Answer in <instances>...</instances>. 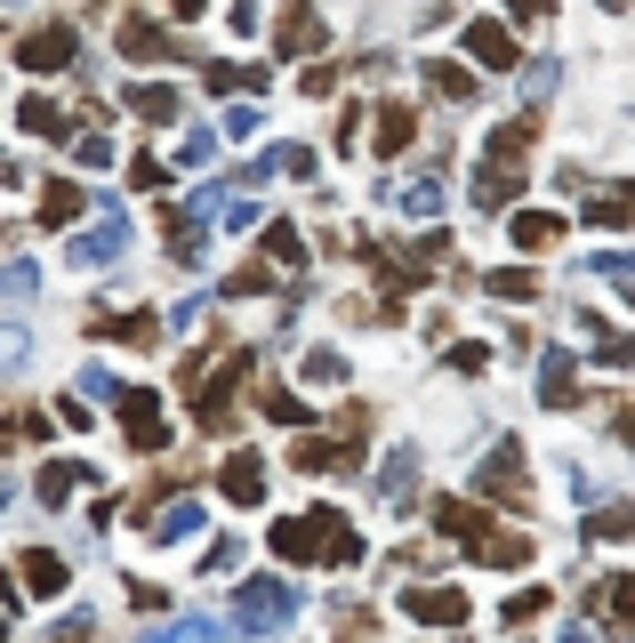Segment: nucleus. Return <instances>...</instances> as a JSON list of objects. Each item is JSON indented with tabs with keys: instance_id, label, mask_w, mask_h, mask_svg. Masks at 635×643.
<instances>
[{
	"instance_id": "obj_27",
	"label": "nucleus",
	"mask_w": 635,
	"mask_h": 643,
	"mask_svg": "<svg viewBox=\"0 0 635 643\" xmlns=\"http://www.w3.org/2000/svg\"><path fill=\"white\" fill-rule=\"evenodd\" d=\"M515 193H523L515 169H483V178H475V210H507Z\"/></svg>"
},
{
	"instance_id": "obj_24",
	"label": "nucleus",
	"mask_w": 635,
	"mask_h": 643,
	"mask_svg": "<svg viewBox=\"0 0 635 643\" xmlns=\"http://www.w3.org/2000/svg\"><path fill=\"white\" fill-rule=\"evenodd\" d=\"M202 81H210L218 97H233V89L258 97V89H265V64H225V57H218V64H202Z\"/></svg>"
},
{
	"instance_id": "obj_34",
	"label": "nucleus",
	"mask_w": 635,
	"mask_h": 643,
	"mask_svg": "<svg viewBox=\"0 0 635 643\" xmlns=\"http://www.w3.org/2000/svg\"><path fill=\"white\" fill-rule=\"evenodd\" d=\"M627 531H635V506H619V499L587 515V539H627Z\"/></svg>"
},
{
	"instance_id": "obj_11",
	"label": "nucleus",
	"mask_w": 635,
	"mask_h": 643,
	"mask_svg": "<svg viewBox=\"0 0 635 643\" xmlns=\"http://www.w3.org/2000/svg\"><path fill=\"white\" fill-rule=\"evenodd\" d=\"M371 491H379V506H403V499L419 491V451H386V466L371 475Z\"/></svg>"
},
{
	"instance_id": "obj_15",
	"label": "nucleus",
	"mask_w": 635,
	"mask_h": 643,
	"mask_svg": "<svg viewBox=\"0 0 635 643\" xmlns=\"http://www.w3.org/2000/svg\"><path fill=\"white\" fill-rule=\"evenodd\" d=\"M507 242H515V250H555V242H563V218H555V210H515Z\"/></svg>"
},
{
	"instance_id": "obj_8",
	"label": "nucleus",
	"mask_w": 635,
	"mask_h": 643,
	"mask_svg": "<svg viewBox=\"0 0 635 643\" xmlns=\"http://www.w3.org/2000/svg\"><path fill=\"white\" fill-rule=\"evenodd\" d=\"M403 612L426 620V627H458V620H466V595H458V587H411Z\"/></svg>"
},
{
	"instance_id": "obj_41",
	"label": "nucleus",
	"mask_w": 635,
	"mask_h": 643,
	"mask_svg": "<svg viewBox=\"0 0 635 643\" xmlns=\"http://www.w3.org/2000/svg\"><path fill=\"white\" fill-rule=\"evenodd\" d=\"M32 434H49L41 411H9V419H0V443H32Z\"/></svg>"
},
{
	"instance_id": "obj_40",
	"label": "nucleus",
	"mask_w": 635,
	"mask_h": 643,
	"mask_svg": "<svg viewBox=\"0 0 635 643\" xmlns=\"http://www.w3.org/2000/svg\"><path fill=\"white\" fill-rule=\"evenodd\" d=\"M587 265H595V274H604L612 290H635V265H627V250H595Z\"/></svg>"
},
{
	"instance_id": "obj_22",
	"label": "nucleus",
	"mask_w": 635,
	"mask_h": 643,
	"mask_svg": "<svg viewBox=\"0 0 635 643\" xmlns=\"http://www.w3.org/2000/svg\"><path fill=\"white\" fill-rule=\"evenodd\" d=\"M330 627H339V643H379V612H371V603H330Z\"/></svg>"
},
{
	"instance_id": "obj_51",
	"label": "nucleus",
	"mask_w": 635,
	"mask_h": 643,
	"mask_svg": "<svg viewBox=\"0 0 635 643\" xmlns=\"http://www.w3.org/2000/svg\"><path fill=\"white\" fill-rule=\"evenodd\" d=\"M298 89H306V97H330V89H339V73H330V64H306V81H298Z\"/></svg>"
},
{
	"instance_id": "obj_7",
	"label": "nucleus",
	"mask_w": 635,
	"mask_h": 643,
	"mask_svg": "<svg viewBox=\"0 0 635 643\" xmlns=\"http://www.w3.org/2000/svg\"><path fill=\"white\" fill-rule=\"evenodd\" d=\"M579 394H587V386H579V362L563 354V346H547V354H540V402H547V411H572Z\"/></svg>"
},
{
	"instance_id": "obj_5",
	"label": "nucleus",
	"mask_w": 635,
	"mask_h": 643,
	"mask_svg": "<svg viewBox=\"0 0 635 643\" xmlns=\"http://www.w3.org/2000/svg\"><path fill=\"white\" fill-rule=\"evenodd\" d=\"M73 24H32L24 32V41H17V64H24V73H64V64H73Z\"/></svg>"
},
{
	"instance_id": "obj_52",
	"label": "nucleus",
	"mask_w": 635,
	"mask_h": 643,
	"mask_svg": "<svg viewBox=\"0 0 635 643\" xmlns=\"http://www.w3.org/2000/svg\"><path fill=\"white\" fill-rule=\"evenodd\" d=\"M9 603H17V580H9V571H0V620H9Z\"/></svg>"
},
{
	"instance_id": "obj_49",
	"label": "nucleus",
	"mask_w": 635,
	"mask_h": 643,
	"mask_svg": "<svg viewBox=\"0 0 635 643\" xmlns=\"http://www.w3.org/2000/svg\"><path fill=\"white\" fill-rule=\"evenodd\" d=\"M129 185L153 193V185H161V161H153V153H138V161H129Z\"/></svg>"
},
{
	"instance_id": "obj_26",
	"label": "nucleus",
	"mask_w": 635,
	"mask_h": 643,
	"mask_svg": "<svg viewBox=\"0 0 635 643\" xmlns=\"http://www.w3.org/2000/svg\"><path fill=\"white\" fill-rule=\"evenodd\" d=\"M411 129H419V121H411V106H379V161L403 153V145H411Z\"/></svg>"
},
{
	"instance_id": "obj_32",
	"label": "nucleus",
	"mask_w": 635,
	"mask_h": 643,
	"mask_svg": "<svg viewBox=\"0 0 635 643\" xmlns=\"http://www.w3.org/2000/svg\"><path fill=\"white\" fill-rule=\"evenodd\" d=\"M81 483H89V466H41V499H49V506H64Z\"/></svg>"
},
{
	"instance_id": "obj_43",
	"label": "nucleus",
	"mask_w": 635,
	"mask_h": 643,
	"mask_svg": "<svg viewBox=\"0 0 635 643\" xmlns=\"http://www.w3.org/2000/svg\"><path fill=\"white\" fill-rule=\"evenodd\" d=\"M73 161H81V169H105V161H113V138H97V129H89V138H73Z\"/></svg>"
},
{
	"instance_id": "obj_25",
	"label": "nucleus",
	"mask_w": 635,
	"mask_h": 643,
	"mask_svg": "<svg viewBox=\"0 0 635 643\" xmlns=\"http://www.w3.org/2000/svg\"><path fill=\"white\" fill-rule=\"evenodd\" d=\"M394 201H403L411 218H443V169H426V178H411V185L394 193Z\"/></svg>"
},
{
	"instance_id": "obj_31",
	"label": "nucleus",
	"mask_w": 635,
	"mask_h": 643,
	"mask_svg": "<svg viewBox=\"0 0 635 643\" xmlns=\"http://www.w3.org/2000/svg\"><path fill=\"white\" fill-rule=\"evenodd\" d=\"M587 218H595V225H627V218H635V201H627V185H604V193L587 201Z\"/></svg>"
},
{
	"instance_id": "obj_33",
	"label": "nucleus",
	"mask_w": 635,
	"mask_h": 643,
	"mask_svg": "<svg viewBox=\"0 0 635 643\" xmlns=\"http://www.w3.org/2000/svg\"><path fill=\"white\" fill-rule=\"evenodd\" d=\"M218 161V129H185L178 138V169H210Z\"/></svg>"
},
{
	"instance_id": "obj_53",
	"label": "nucleus",
	"mask_w": 635,
	"mask_h": 643,
	"mask_svg": "<svg viewBox=\"0 0 635 643\" xmlns=\"http://www.w3.org/2000/svg\"><path fill=\"white\" fill-rule=\"evenodd\" d=\"M563 643H595V635H587V627H572V635H563Z\"/></svg>"
},
{
	"instance_id": "obj_37",
	"label": "nucleus",
	"mask_w": 635,
	"mask_h": 643,
	"mask_svg": "<svg viewBox=\"0 0 635 643\" xmlns=\"http://www.w3.org/2000/svg\"><path fill=\"white\" fill-rule=\"evenodd\" d=\"M540 612H547V587H523V595H507V612H498V620H507V627H531Z\"/></svg>"
},
{
	"instance_id": "obj_14",
	"label": "nucleus",
	"mask_w": 635,
	"mask_h": 643,
	"mask_svg": "<svg viewBox=\"0 0 635 643\" xmlns=\"http://www.w3.org/2000/svg\"><path fill=\"white\" fill-rule=\"evenodd\" d=\"M121 106L138 113V121H178V113H185V97H178V89H161V81H138V89H121Z\"/></svg>"
},
{
	"instance_id": "obj_42",
	"label": "nucleus",
	"mask_w": 635,
	"mask_h": 643,
	"mask_svg": "<svg viewBox=\"0 0 635 643\" xmlns=\"http://www.w3.org/2000/svg\"><path fill=\"white\" fill-rule=\"evenodd\" d=\"M531 290H540V274H523V265H498L491 274V298H531Z\"/></svg>"
},
{
	"instance_id": "obj_9",
	"label": "nucleus",
	"mask_w": 635,
	"mask_h": 643,
	"mask_svg": "<svg viewBox=\"0 0 635 643\" xmlns=\"http://www.w3.org/2000/svg\"><path fill=\"white\" fill-rule=\"evenodd\" d=\"M466 57H475V64H491V73H507V64H515L507 24H498V17H475V24H466Z\"/></svg>"
},
{
	"instance_id": "obj_35",
	"label": "nucleus",
	"mask_w": 635,
	"mask_h": 643,
	"mask_svg": "<svg viewBox=\"0 0 635 643\" xmlns=\"http://www.w3.org/2000/svg\"><path fill=\"white\" fill-rule=\"evenodd\" d=\"M426 89H434V97H451V106H466V97H475V81H466L458 64H426Z\"/></svg>"
},
{
	"instance_id": "obj_18",
	"label": "nucleus",
	"mask_w": 635,
	"mask_h": 643,
	"mask_svg": "<svg viewBox=\"0 0 635 643\" xmlns=\"http://www.w3.org/2000/svg\"><path fill=\"white\" fill-rule=\"evenodd\" d=\"M121 49H129V57H178V41H170L153 17H121Z\"/></svg>"
},
{
	"instance_id": "obj_47",
	"label": "nucleus",
	"mask_w": 635,
	"mask_h": 643,
	"mask_svg": "<svg viewBox=\"0 0 635 643\" xmlns=\"http://www.w3.org/2000/svg\"><path fill=\"white\" fill-rule=\"evenodd\" d=\"M81 386H89L97 402H113V394H121V386H113V370H105V362H89V370H81Z\"/></svg>"
},
{
	"instance_id": "obj_46",
	"label": "nucleus",
	"mask_w": 635,
	"mask_h": 643,
	"mask_svg": "<svg viewBox=\"0 0 635 643\" xmlns=\"http://www.w3.org/2000/svg\"><path fill=\"white\" fill-rule=\"evenodd\" d=\"M265 419H282V426H290V419H306V402H298V394H282V386H274V394H265Z\"/></svg>"
},
{
	"instance_id": "obj_48",
	"label": "nucleus",
	"mask_w": 635,
	"mask_h": 643,
	"mask_svg": "<svg viewBox=\"0 0 635 643\" xmlns=\"http://www.w3.org/2000/svg\"><path fill=\"white\" fill-rule=\"evenodd\" d=\"M250 129H265L258 106H233V113H225V138H250Z\"/></svg>"
},
{
	"instance_id": "obj_23",
	"label": "nucleus",
	"mask_w": 635,
	"mask_h": 643,
	"mask_svg": "<svg viewBox=\"0 0 635 643\" xmlns=\"http://www.w3.org/2000/svg\"><path fill=\"white\" fill-rule=\"evenodd\" d=\"M274 41H282V57H306V49H322V17H314V9H290Z\"/></svg>"
},
{
	"instance_id": "obj_16",
	"label": "nucleus",
	"mask_w": 635,
	"mask_h": 643,
	"mask_svg": "<svg viewBox=\"0 0 635 643\" xmlns=\"http://www.w3.org/2000/svg\"><path fill=\"white\" fill-rule=\"evenodd\" d=\"M81 210H89V193H81L73 178H49V185H41V225H73Z\"/></svg>"
},
{
	"instance_id": "obj_2",
	"label": "nucleus",
	"mask_w": 635,
	"mask_h": 643,
	"mask_svg": "<svg viewBox=\"0 0 635 643\" xmlns=\"http://www.w3.org/2000/svg\"><path fill=\"white\" fill-rule=\"evenodd\" d=\"M290 612H298L290 580H242V595H233V635H274V627H290Z\"/></svg>"
},
{
	"instance_id": "obj_6",
	"label": "nucleus",
	"mask_w": 635,
	"mask_h": 643,
	"mask_svg": "<svg viewBox=\"0 0 635 643\" xmlns=\"http://www.w3.org/2000/svg\"><path fill=\"white\" fill-rule=\"evenodd\" d=\"M475 483H483V499H515V506H531V483H523V443H498V451L475 466Z\"/></svg>"
},
{
	"instance_id": "obj_21",
	"label": "nucleus",
	"mask_w": 635,
	"mask_h": 643,
	"mask_svg": "<svg viewBox=\"0 0 635 643\" xmlns=\"http://www.w3.org/2000/svg\"><path fill=\"white\" fill-rule=\"evenodd\" d=\"M531 138H540V121H507V129H491V169H515L531 153Z\"/></svg>"
},
{
	"instance_id": "obj_1",
	"label": "nucleus",
	"mask_w": 635,
	"mask_h": 643,
	"mask_svg": "<svg viewBox=\"0 0 635 643\" xmlns=\"http://www.w3.org/2000/svg\"><path fill=\"white\" fill-rule=\"evenodd\" d=\"M274 555L282 563H362V539L346 531L339 506H306V515H282L274 523Z\"/></svg>"
},
{
	"instance_id": "obj_44",
	"label": "nucleus",
	"mask_w": 635,
	"mask_h": 643,
	"mask_svg": "<svg viewBox=\"0 0 635 643\" xmlns=\"http://www.w3.org/2000/svg\"><path fill=\"white\" fill-rule=\"evenodd\" d=\"M97 627H89V612H64V620H49V643H89Z\"/></svg>"
},
{
	"instance_id": "obj_45",
	"label": "nucleus",
	"mask_w": 635,
	"mask_h": 643,
	"mask_svg": "<svg viewBox=\"0 0 635 643\" xmlns=\"http://www.w3.org/2000/svg\"><path fill=\"white\" fill-rule=\"evenodd\" d=\"M523 89L547 97V89H555V57H531V64H523Z\"/></svg>"
},
{
	"instance_id": "obj_54",
	"label": "nucleus",
	"mask_w": 635,
	"mask_h": 643,
	"mask_svg": "<svg viewBox=\"0 0 635 643\" xmlns=\"http://www.w3.org/2000/svg\"><path fill=\"white\" fill-rule=\"evenodd\" d=\"M0 506H9V475H0Z\"/></svg>"
},
{
	"instance_id": "obj_3",
	"label": "nucleus",
	"mask_w": 635,
	"mask_h": 643,
	"mask_svg": "<svg viewBox=\"0 0 635 643\" xmlns=\"http://www.w3.org/2000/svg\"><path fill=\"white\" fill-rule=\"evenodd\" d=\"M64 258H73L81 274H97V265H113V258H129V218H121L113 201H105V218H97L89 233H73V250H64Z\"/></svg>"
},
{
	"instance_id": "obj_12",
	"label": "nucleus",
	"mask_w": 635,
	"mask_h": 643,
	"mask_svg": "<svg viewBox=\"0 0 635 643\" xmlns=\"http://www.w3.org/2000/svg\"><path fill=\"white\" fill-rule=\"evenodd\" d=\"M218 483H225V499H233V506H258V499H265V459H258V451L225 459V475H218Z\"/></svg>"
},
{
	"instance_id": "obj_55",
	"label": "nucleus",
	"mask_w": 635,
	"mask_h": 643,
	"mask_svg": "<svg viewBox=\"0 0 635 643\" xmlns=\"http://www.w3.org/2000/svg\"><path fill=\"white\" fill-rule=\"evenodd\" d=\"M0 635H9V620H0Z\"/></svg>"
},
{
	"instance_id": "obj_10",
	"label": "nucleus",
	"mask_w": 635,
	"mask_h": 643,
	"mask_svg": "<svg viewBox=\"0 0 635 643\" xmlns=\"http://www.w3.org/2000/svg\"><path fill=\"white\" fill-rule=\"evenodd\" d=\"M466 547H475V563H491V571H515V563H531V539L523 531H475V539H466Z\"/></svg>"
},
{
	"instance_id": "obj_30",
	"label": "nucleus",
	"mask_w": 635,
	"mask_h": 643,
	"mask_svg": "<svg viewBox=\"0 0 635 643\" xmlns=\"http://www.w3.org/2000/svg\"><path fill=\"white\" fill-rule=\"evenodd\" d=\"M105 338H121V346H153V338H161V314H113Z\"/></svg>"
},
{
	"instance_id": "obj_50",
	"label": "nucleus",
	"mask_w": 635,
	"mask_h": 643,
	"mask_svg": "<svg viewBox=\"0 0 635 643\" xmlns=\"http://www.w3.org/2000/svg\"><path fill=\"white\" fill-rule=\"evenodd\" d=\"M451 370H466V379H475V370H491V346H451Z\"/></svg>"
},
{
	"instance_id": "obj_13",
	"label": "nucleus",
	"mask_w": 635,
	"mask_h": 643,
	"mask_svg": "<svg viewBox=\"0 0 635 643\" xmlns=\"http://www.w3.org/2000/svg\"><path fill=\"white\" fill-rule=\"evenodd\" d=\"M17 121H24V138H49V145H64V138H73V121H64V106H57V97H24V106H17Z\"/></svg>"
},
{
	"instance_id": "obj_17",
	"label": "nucleus",
	"mask_w": 635,
	"mask_h": 643,
	"mask_svg": "<svg viewBox=\"0 0 635 643\" xmlns=\"http://www.w3.org/2000/svg\"><path fill=\"white\" fill-rule=\"evenodd\" d=\"M145 531L161 539V547H178V539H193V531H202V506H193V499H170V506H161V515H153Z\"/></svg>"
},
{
	"instance_id": "obj_38",
	"label": "nucleus",
	"mask_w": 635,
	"mask_h": 643,
	"mask_svg": "<svg viewBox=\"0 0 635 643\" xmlns=\"http://www.w3.org/2000/svg\"><path fill=\"white\" fill-rule=\"evenodd\" d=\"M24 362H32V330L0 322V370H24Z\"/></svg>"
},
{
	"instance_id": "obj_20",
	"label": "nucleus",
	"mask_w": 635,
	"mask_h": 643,
	"mask_svg": "<svg viewBox=\"0 0 635 643\" xmlns=\"http://www.w3.org/2000/svg\"><path fill=\"white\" fill-rule=\"evenodd\" d=\"M161 225H170V250H178V265H202V218H193L185 201H170V218H161Z\"/></svg>"
},
{
	"instance_id": "obj_28",
	"label": "nucleus",
	"mask_w": 635,
	"mask_h": 643,
	"mask_svg": "<svg viewBox=\"0 0 635 643\" xmlns=\"http://www.w3.org/2000/svg\"><path fill=\"white\" fill-rule=\"evenodd\" d=\"M290 466H298V475H314V466H339V443H330V434H298V443H290Z\"/></svg>"
},
{
	"instance_id": "obj_19",
	"label": "nucleus",
	"mask_w": 635,
	"mask_h": 643,
	"mask_svg": "<svg viewBox=\"0 0 635 643\" xmlns=\"http://www.w3.org/2000/svg\"><path fill=\"white\" fill-rule=\"evenodd\" d=\"M17 580H24L32 595H57L64 580H73V571H64V555H57V547H32V555H24V571H17Z\"/></svg>"
},
{
	"instance_id": "obj_4",
	"label": "nucleus",
	"mask_w": 635,
	"mask_h": 643,
	"mask_svg": "<svg viewBox=\"0 0 635 643\" xmlns=\"http://www.w3.org/2000/svg\"><path fill=\"white\" fill-rule=\"evenodd\" d=\"M121 426H129V451H170V426H161V394L153 386H121Z\"/></svg>"
},
{
	"instance_id": "obj_36",
	"label": "nucleus",
	"mask_w": 635,
	"mask_h": 643,
	"mask_svg": "<svg viewBox=\"0 0 635 643\" xmlns=\"http://www.w3.org/2000/svg\"><path fill=\"white\" fill-rule=\"evenodd\" d=\"M265 258H274V265H306V242H298V225H265Z\"/></svg>"
},
{
	"instance_id": "obj_29",
	"label": "nucleus",
	"mask_w": 635,
	"mask_h": 643,
	"mask_svg": "<svg viewBox=\"0 0 635 643\" xmlns=\"http://www.w3.org/2000/svg\"><path fill=\"white\" fill-rule=\"evenodd\" d=\"M32 290H41V265H32V258H9V265H0V298H9V307H24Z\"/></svg>"
},
{
	"instance_id": "obj_39",
	"label": "nucleus",
	"mask_w": 635,
	"mask_h": 643,
	"mask_svg": "<svg viewBox=\"0 0 635 643\" xmlns=\"http://www.w3.org/2000/svg\"><path fill=\"white\" fill-rule=\"evenodd\" d=\"M339 379H346V354L314 346V354H306V386H339Z\"/></svg>"
}]
</instances>
